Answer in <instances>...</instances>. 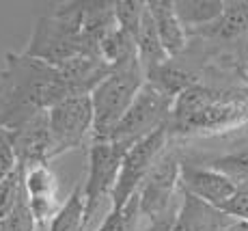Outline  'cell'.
<instances>
[{
    "label": "cell",
    "mask_w": 248,
    "mask_h": 231,
    "mask_svg": "<svg viewBox=\"0 0 248 231\" xmlns=\"http://www.w3.org/2000/svg\"><path fill=\"white\" fill-rule=\"evenodd\" d=\"M65 98L69 91L59 67L24 52L4 54L0 65V130L13 132Z\"/></svg>",
    "instance_id": "1"
},
{
    "label": "cell",
    "mask_w": 248,
    "mask_h": 231,
    "mask_svg": "<svg viewBox=\"0 0 248 231\" xmlns=\"http://www.w3.org/2000/svg\"><path fill=\"white\" fill-rule=\"evenodd\" d=\"M248 126V84H194L173 104L169 138L173 143L199 136H218Z\"/></svg>",
    "instance_id": "2"
},
{
    "label": "cell",
    "mask_w": 248,
    "mask_h": 231,
    "mask_svg": "<svg viewBox=\"0 0 248 231\" xmlns=\"http://www.w3.org/2000/svg\"><path fill=\"white\" fill-rule=\"evenodd\" d=\"M82 16L84 0L56 4L54 11L37 20L24 54L52 67H61L76 56L91 52L82 35Z\"/></svg>",
    "instance_id": "3"
},
{
    "label": "cell",
    "mask_w": 248,
    "mask_h": 231,
    "mask_svg": "<svg viewBox=\"0 0 248 231\" xmlns=\"http://www.w3.org/2000/svg\"><path fill=\"white\" fill-rule=\"evenodd\" d=\"M145 82H147L145 69L136 59L132 63L112 69V74L91 93V102H93V113H95V126L91 143L106 141L110 136L114 126L123 119V115L127 113V108L136 99V95L140 93Z\"/></svg>",
    "instance_id": "4"
},
{
    "label": "cell",
    "mask_w": 248,
    "mask_h": 231,
    "mask_svg": "<svg viewBox=\"0 0 248 231\" xmlns=\"http://www.w3.org/2000/svg\"><path fill=\"white\" fill-rule=\"evenodd\" d=\"M130 145L112 141H97L89 147V171L84 180V231L99 227V212L104 203H112V192L121 171V162Z\"/></svg>",
    "instance_id": "5"
},
{
    "label": "cell",
    "mask_w": 248,
    "mask_h": 231,
    "mask_svg": "<svg viewBox=\"0 0 248 231\" xmlns=\"http://www.w3.org/2000/svg\"><path fill=\"white\" fill-rule=\"evenodd\" d=\"M175 99L164 95L154 84L145 82L140 93L123 115V119L114 126L110 136L106 141L123 143V145H136L138 141L147 138L149 134L158 132V130L169 126L170 113H173Z\"/></svg>",
    "instance_id": "6"
},
{
    "label": "cell",
    "mask_w": 248,
    "mask_h": 231,
    "mask_svg": "<svg viewBox=\"0 0 248 231\" xmlns=\"http://www.w3.org/2000/svg\"><path fill=\"white\" fill-rule=\"evenodd\" d=\"M181 149L170 141L169 149L162 153L145 184L138 190L140 214L145 220H154L164 216L166 212L177 208L181 197Z\"/></svg>",
    "instance_id": "7"
},
{
    "label": "cell",
    "mask_w": 248,
    "mask_h": 231,
    "mask_svg": "<svg viewBox=\"0 0 248 231\" xmlns=\"http://www.w3.org/2000/svg\"><path fill=\"white\" fill-rule=\"evenodd\" d=\"M169 145H170L169 132H166V128H162L127 149L125 158L121 162V171H119V177H117V186H114V192H112L110 210L125 208L132 201V197L138 195L147 175L155 166V162L162 158V153L169 149Z\"/></svg>",
    "instance_id": "8"
},
{
    "label": "cell",
    "mask_w": 248,
    "mask_h": 231,
    "mask_svg": "<svg viewBox=\"0 0 248 231\" xmlns=\"http://www.w3.org/2000/svg\"><path fill=\"white\" fill-rule=\"evenodd\" d=\"M47 121L54 134L59 156L80 147L89 134L93 136L95 113L91 95H69L61 99L47 110Z\"/></svg>",
    "instance_id": "9"
},
{
    "label": "cell",
    "mask_w": 248,
    "mask_h": 231,
    "mask_svg": "<svg viewBox=\"0 0 248 231\" xmlns=\"http://www.w3.org/2000/svg\"><path fill=\"white\" fill-rule=\"evenodd\" d=\"M9 134L16 160L22 168H35L41 165H47L54 158H59L54 143V134H52L50 121H47V113L37 115L28 123H24Z\"/></svg>",
    "instance_id": "10"
},
{
    "label": "cell",
    "mask_w": 248,
    "mask_h": 231,
    "mask_svg": "<svg viewBox=\"0 0 248 231\" xmlns=\"http://www.w3.org/2000/svg\"><path fill=\"white\" fill-rule=\"evenodd\" d=\"M181 190L203 199L205 203L222 210L237 192L240 184L231 180L225 173L216 171L212 166L199 165L181 153Z\"/></svg>",
    "instance_id": "11"
},
{
    "label": "cell",
    "mask_w": 248,
    "mask_h": 231,
    "mask_svg": "<svg viewBox=\"0 0 248 231\" xmlns=\"http://www.w3.org/2000/svg\"><path fill=\"white\" fill-rule=\"evenodd\" d=\"M24 188H26L28 205L37 220V227H44L63 205L59 199V180L47 165L28 168V171L24 168Z\"/></svg>",
    "instance_id": "12"
},
{
    "label": "cell",
    "mask_w": 248,
    "mask_h": 231,
    "mask_svg": "<svg viewBox=\"0 0 248 231\" xmlns=\"http://www.w3.org/2000/svg\"><path fill=\"white\" fill-rule=\"evenodd\" d=\"M190 37H199L220 48H244L248 39V0H227L220 20Z\"/></svg>",
    "instance_id": "13"
},
{
    "label": "cell",
    "mask_w": 248,
    "mask_h": 231,
    "mask_svg": "<svg viewBox=\"0 0 248 231\" xmlns=\"http://www.w3.org/2000/svg\"><path fill=\"white\" fill-rule=\"evenodd\" d=\"M112 69L114 67L102 61V56L95 52H84L59 67L69 95H91L112 74Z\"/></svg>",
    "instance_id": "14"
},
{
    "label": "cell",
    "mask_w": 248,
    "mask_h": 231,
    "mask_svg": "<svg viewBox=\"0 0 248 231\" xmlns=\"http://www.w3.org/2000/svg\"><path fill=\"white\" fill-rule=\"evenodd\" d=\"M231 220V216H227L222 210L181 190L173 231H222Z\"/></svg>",
    "instance_id": "15"
},
{
    "label": "cell",
    "mask_w": 248,
    "mask_h": 231,
    "mask_svg": "<svg viewBox=\"0 0 248 231\" xmlns=\"http://www.w3.org/2000/svg\"><path fill=\"white\" fill-rule=\"evenodd\" d=\"M147 11L158 28L162 46L169 52L170 59L184 54L190 46V35L175 11V0H149Z\"/></svg>",
    "instance_id": "16"
},
{
    "label": "cell",
    "mask_w": 248,
    "mask_h": 231,
    "mask_svg": "<svg viewBox=\"0 0 248 231\" xmlns=\"http://www.w3.org/2000/svg\"><path fill=\"white\" fill-rule=\"evenodd\" d=\"M175 11L188 35H192L220 20L225 13V0H175Z\"/></svg>",
    "instance_id": "17"
},
{
    "label": "cell",
    "mask_w": 248,
    "mask_h": 231,
    "mask_svg": "<svg viewBox=\"0 0 248 231\" xmlns=\"http://www.w3.org/2000/svg\"><path fill=\"white\" fill-rule=\"evenodd\" d=\"M136 56H138V63L145 69V76L149 71L158 69L170 59L169 52L164 50L162 46V39L158 35V28H155L154 20H151L149 11H145V17L140 22V28H138V35H136Z\"/></svg>",
    "instance_id": "18"
},
{
    "label": "cell",
    "mask_w": 248,
    "mask_h": 231,
    "mask_svg": "<svg viewBox=\"0 0 248 231\" xmlns=\"http://www.w3.org/2000/svg\"><path fill=\"white\" fill-rule=\"evenodd\" d=\"M199 165L212 166L225 173L237 184H248V138L242 145L229 149L225 153H209V156H186Z\"/></svg>",
    "instance_id": "19"
},
{
    "label": "cell",
    "mask_w": 248,
    "mask_h": 231,
    "mask_svg": "<svg viewBox=\"0 0 248 231\" xmlns=\"http://www.w3.org/2000/svg\"><path fill=\"white\" fill-rule=\"evenodd\" d=\"M97 52L102 56V61H106L110 67H123L132 61H136V39L125 33L121 26H114L112 31H108L106 35L102 37V41L97 43Z\"/></svg>",
    "instance_id": "20"
},
{
    "label": "cell",
    "mask_w": 248,
    "mask_h": 231,
    "mask_svg": "<svg viewBox=\"0 0 248 231\" xmlns=\"http://www.w3.org/2000/svg\"><path fill=\"white\" fill-rule=\"evenodd\" d=\"M47 231H84V192L78 184L63 201L61 210L50 220Z\"/></svg>",
    "instance_id": "21"
},
{
    "label": "cell",
    "mask_w": 248,
    "mask_h": 231,
    "mask_svg": "<svg viewBox=\"0 0 248 231\" xmlns=\"http://www.w3.org/2000/svg\"><path fill=\"white\" fill-rule=\"evenodd\" d=\"M140 220H142L140 201H138V195H136V197H132V201L125 208L108 212L95 231H142Z\"/></svg>",
    "instance_id": "22"
},
{
    "label": "cell",
    "mask_w": 248,
    "mask_h": 231,
    "mask_svg": "<svg viewBox=\"0 0 248 231\" xmlns=\"http://www.w3.org/2000/svg\"><path fill=\"white\" fill-rule=\"evenodd\" d=\"M22 195H24V168L17 165L16 171L0 184V220H4L16 210Z\"/></svg>",
    "instance_id": "23"
},
{
    "label": "cell",
    "mask_w": 248,
    "mask_h": 231,
    "mask_svg": "<svg viewBox=\"0 0 248 231\" xmlns=\"http://www.w3.org/2000/svg\"><path fill=\"white\" fill-rule=\"evenodd\" d=\"M145 11H147V2H142V0H119V2L114 4L117 24L125 33H130L134 39L138 35L142 17H145Z\"/></svg>",
    "instance_id": "24"
},
{
    "label": "cell",
    "mask_w": 248,
    "mask_h": 231,
    "mask_svg": "<svg viewBox=\"0 0 248 231\" xmlns=\"http://www.w3.org/2000/svg\"><path fill=\"white\" fill-rule=\"evenodd\" d=\"M37 220L32 216V210L28 205V197H26V188H24V195L20 199V203L16 205V210L7 216L4 220H0V231H35Z\"/></svg>",
    "instance_id": "25"
},
{
    "label": "cell",
    "mask_w": 248,
    "mask_h": 231,
    "mask_svg": "<svg viewBox=\"0 0 248 231\" xmlns=\"http://www.w3.org/2000/svg\"><path fill=\"white\" fill-rule=\"evenodd\" d=\"M222 212L235 220L248 223V184H240L237 192L231 197V201H229L225 208H222Z\"/></svg>",
    "instance_id": "26"
},
{
    "label": "cell",
    "mask_w": 248,
    "mask_h": 231,
    "mask_svg": "<svg viewBox=\"0 0 248 231\" xmlns=\"http://www.w3.org/2000/svg\"><path fill=\"white\" fill-rule=\"evenodd\" d=\"M16 168H17V160H16V153H13L11 141H9V134L4 130H0V184Z\"/></svg>",
    "instance_id": "27"
},
{
    "label": "cell",
    "mask_w": 248,
    "mask_h": 231,
    "mask_svg": "<svg viewBox=\"0 0 248 231\" xmlns=\"http://www.w3.org/2000/svg\"><path fill=\"white\" fill-rule=\"evenodd\" d=\"M222 231H248V223H244V220H235V218H233L231 223H229Z\"/></svg>",
    "instance_id": "28"
},
{
    "label": "cell",
    "mask_w": 248,
    "mask_h": 231,
    "mask_svg": "<svg viewBox=\"0 0 248 231\" xmlns=\"http://www.w3.org/2000/svg\"><path fill=\"white\" fill-rule=\"evenodd\" d=\"M242 61H244V67L248 71V39L244 41V48H242Z\"/></svg>",
    "instance_id": "29"
}]
</instances>
